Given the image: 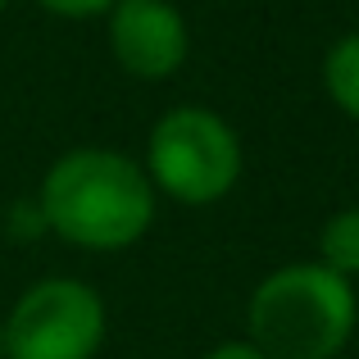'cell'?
<instances>
[{"instance_id":"1","label":"cell","mask_w":359,"mask_h":359,"mask_svg":"<svg viewBox=\"0 0 359 359\" xmlns=\"http://www.w3.org/2000/svg\"><path fill=\"white\" fill-rule=\"evenodd\" d=\"M46 232L96 255L128 250L155 228L159 196L141 159L114 146H73L36 182Z\"/></svg>"},{"instance_id":"2","label":"cell","mask_w":359,"mask_h":359,"mask_svg":"<svg viewBox=\"0 0 359 359\" xmlns=\"http://www.w3.org/2000/svg\"><path fill=\"white\" fill-rule=\"evenodd\" d=\"M359 327L355 282L318 259L264 273L245 300V341L264 359H337Z\"/></svg>"},{"instance_id":"3","label":"cell","mask_w":359,"mask_h":359,"mask_svg":"<svg viewBox=\"0 0 359 359\" xmlns=\"http://www.w3.org/2000/svg\"><path fill=\"white\" fill-rule=\"evenodd\" d=\"M141 168H146L155 196L177 201L187 210H205L237 191L245 173V146L241 132L219 109L187 100L155 118Z\"/></svg>"},{"instance_id":"4","label":"cell","mask_w":359,"mask_h":359,"mask_svg":"<svg viewBox=\"0 0 359 359\" xmlns=\"http://www.w3.org/2000/svg\"><path fill=\"white\" fill-rule=\"evenodd\" d=\"M5 323V359H96L109 332L105 296L87 278L50 273L18 291Z\"/></svg>"},{"instance_id":"5","label":"cell","mask_w":359,"mask_h":359,"mask_svg":"<svg viewBox=\"0 0 359 359\" xmlns=\"http://www.w3.org/2000/svg\"><path fill=\"white\" fill-rule=\"evenodd\" d=\"M105 41L128 78L168 82L191 55V27L173 0H118L105 14Z\"/></svg>"},{"instance_id":"6","label":"cell","mask_w":359,"mask_h":359,"mask_svg":"<svg viewBox=\"0 0 359 359\" xmlns=\"http://www.w3.org/2000/svg\"><path fill=\"white\" fill-rule=\"evenodd\" d=\"M323 91L337 109H341L351 123H359V27L355 32H341L323 55Z\"/></svg>"},{"instance_id":"7","label":"cell","mask_w":359,"mask_h":359,"mask_svg":"<svg viewBox=\"0 0 359 359\" xmlns=\"http://www.w3.org/2000/svg\"><path fill=\"white\" fill-rule=\"evenodd\" d=\"M314 259L323 264L327 273L355 282L359 278V205H346V210H332L318 228V245Z\"/></svg>"},{"instance_id":"8","label":"cell","mask_w":359,"mask_h":359,"mask_svg":"<svg viewBox=\"0 0 359 359\" xmlns=\"http://www.w3.org/2000/svg\"><path fill=\"white\" fill-rule=\"evenodd\" d=\"M46 14L55 18H69V23H87V18H105L118 0H36Z\"/></svg>"},{"instance_id":"9","label":"cell","mask_w":359,"mask_h":359,"mask_svg":"<svg viewBox=\"0 0 359 359\" xmlns=\"http://www.w3.org/2000/svg\"><path fill=\"white\" fill-rule=\"evenodd\" d=\"M9 232L14 237H46V219L36 210V196H27V201H18L9 210Z\"/></svg>"},{"instance_id":"10","label":"cell","mask_w":359,"mask_h":359,"mask_svg":"<svg viewBox=\"0 0 359 359\" xmlns=\"http://www.w3.org/2000/svg\"><path fill=\"white\" fill-rule=\"evenodd\" d=\"M201 359H264V355L255 351V346L245 341V337H237V341H219L214 351H205Z\"/></svg>"},{"instance_id":"11","label":"cell","mask_w":359,"mask_h":359,"mask_svg":"<svg viewBox=\"0 0 359 359\" xmlns=\"http://www.w3.org/2000/svg\"><path fill=\"white\" fill-rule=\"evenodd\" d=\"M0 359H5V323H0Z\"/></svg>"},{"instance_id":"12","label":"cell","mask_w":359,"mask_h":359,"mask_svg":"<svg viewBox=\"0 0 359 359\" xmlns=\"http://www.w3.org/2000/svg\"><path fill=\"white\" fill-rule=\"evenodd\" d=\"M5 5H9V0H0V14H5Z\"/></svg>"}]
</instances>
